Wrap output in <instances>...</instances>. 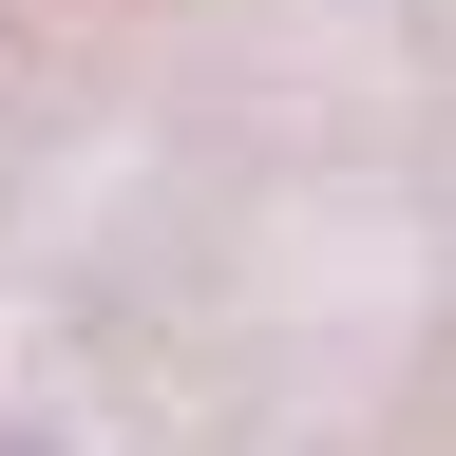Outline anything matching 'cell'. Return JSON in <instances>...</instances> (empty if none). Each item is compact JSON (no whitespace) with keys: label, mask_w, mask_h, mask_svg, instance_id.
I'll list each match as a JSON object with an SVG mask.
<instances>
[]
</instances>
